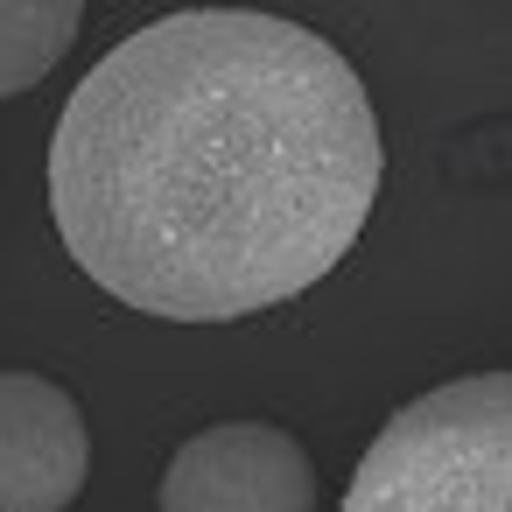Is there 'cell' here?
<instances>
[{"instance_id": "6da1fadb", "label": "cell", "mask_w": 512, "mask_h": 512, "mask_svg": "<svg viewBox=\"0 0 512 512\" xmlns=\"http://www.w3.org/2000/svg\"><path fill=\"white\" fill-rule=\"evenodd\" d=\"M379 169V120L337 43L253 8H190L85 71L50 141V211L127 309L232 323L358 246Z\"/></svg>"}, {"instance_id": "7a4b0ae2", "label": "cell", "mask_w": 512, "mask_h": 512, "mask_svg": "<svg viewBox=\"0 0 512 512\" xmlns=\"http://www.w3.org/2000/svg\"><path fill=\"white\" fill-rule=\"evenodd\" d=\"M344 512H512V379L470 372L407 400L358 456Z\"/></svg>"}, {"instance_id": "3957f363", "label": "cell", "mask_w": 512, "mask_h": 512, "mask_svg": "<svg viewBox=\"0 0 512 512\" xmlns=\"http://www.w3.org/2000/svg\"><path fill=\"white\" fill-rule=\"evenodd\" d=\"M162 512H316V463L274 421H218L169 456Z\"/></svg>"}, {"instance_id": "277c9868", "label": "cell", "mask_w": 512, "mask_h": 512, "mask_svg": "<svg viewBox=\"0 0 512 512\" xmlns=\"http://www.w3.org/2000/svg\"><path fill=\"white\" fill-rule=\"evenodd\" d=\"M92 477L78 400L43 372H0V512H64Z\"/></svg>"}, {"instance_id": "5b68a950", "label": "cell", "mask_w": 512, "mask_h": 512, "mask_svg": "<svg viewBox=\"0 0 512 512\" xmlns=\"http://www.w3.org/2000/svg\"><path fill=\"white\" fill-rule=\"evenodd\" d=\"M78 29H85L78 0H0V99L43 85L78 43Z\"/></svg>"}]
</instances>
